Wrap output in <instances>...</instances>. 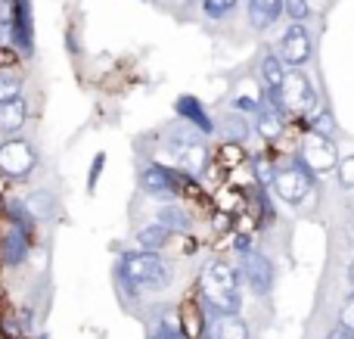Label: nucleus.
Segmentation results:
<instances>
[{
	"mask_svg": "<svg viewBox=\"0 0 354 339\" xmlns=\"http://www.w3.org/2000/svg\"><path fill=\"white\" fill-rule=\"evenodd\" d=\"M283 78H286V66L280 62V56H277V53H268V56L261 59V81H264V91L280 93Z\"/></svg>",
	"mask_w": 354,
	"mask_h": 339,
	"instance_id": "nucleus-19",
	"label": "nucleus"
},
{
	"mask_svg": "<svg viewBox=\"0 0 354 339\" xmlns=\"http://www.w3.org/2000/svg\"><path fill=\"white\" fill-rule=\"evenodd\" d=\"M22 84L25 78L16 66H0V103H6L12 97H22Z\"/></svg>",
	"mask_w": 354,
	"mask_h": 339,
	"instance_id": "nucleus-21",
	"label": "nucleus"
},
{
	"mask_svg": "<svg viewBox=\"0 0 354 339\" xmlns=\"http://www.w3.org/2000/svg\"><path fill=\"white\" fill-rule=\"evenodd\" d=\"M280 62L283 66H305L308 59H311V35H308V28L301 22H292L286 31H283L280 37Z\"/></svg>",
	"mask_w": 354,
	"mask_h": 339,
	"instance_id": "nucleus-10",
	"label": "nucleus"
},
{
	"mask_svg": "<svg viewBox=\"0 0 354 339\" xmlns=\"http://www.w3.org/2000/svg\"><path fill=\"white\" fill-rule=\"evenodd\" d=\"M233 6H236V0H202V10L208 19H224Z\"/></svg>",
	"mask_w": 354,
	"mask_h": 339,
	"instance_id": "nucleus-28",
	"label": "nucleus"
},
{
	"mask_svg": "<svg viewBox=\"0 0 354 339\" xmlns=\"http://www.w3.org/2000/svg\"><path fill=\"white\" fill-rule=\"evenodd\" d=\"M28 253H31V237L22 234L19 228H12V224H6L3 234H0V262L6 268H22Z\"/></svg>",
	"mask_w": 354,
	"mask_h": 339,
	"instance_id": "nucleus-13",
	"label": "nucleus"
},
{
	"mask_svg": "<svg viewBox=\"0 0 354 339\" xmlns=\"http://www.w3.org/2000/svg\"><path fill=\"white\" fill-rule=\"evenodd\" d=\"M174 112L183 118V125H187V128H196L199 134H214V131H218V122L208 116V109L199 103V97H193V93L177 97Z\"/></svg>",
	"mask_w": 354,
	"mask_h": 339,
	"instance_id": "nucleus-12",
	"label": "nucleus"
},
{
	"mask_svg": "<svg viewBox=\"0 0 354 339\" xmlns=\"http://www.w3.org/2000/svg\"><path fill=\"white\" fill-rule=\"evenodd\" d=\"M115 280L128 296H140V293H159L174 280L171 262H165L159 253H128L122 255L115 268Z\"/></svg>",
	"mask_w": 354,
	"mask_h": 339,
	"instance_id": "nucleus-1",
	"label": "nucleus"
},
{
	"mask_svg": "<svg viewBox=\"0 0 354 339\" xmlns=\"http://www.w3.org/2000/svg\"><path fill=\"white\" fill-rule=\"evenodd\" d=\"M339 327H345L348 333H354V293L342 302V309H339Z\"/></svg>",
	"mask_w": 354,
	"mask_h": 339,
	"instance_id": "nucleus-30",
	"label": "nucleus"
},
{
	"mask_svg": "<svg viewBox=\"0 0 354 339\" xmlns=\"http://www.w3.org/2000/svg\"><path fill=\"white\" fill-rule=\"evenodd\" d=\"M168 153L174 156V162L183 168L187 174H199L205 172V162H208V149L202 143V134H189L187 128L174 131L168 137Z\"/></svg>",
	"mask_w": 354,
	"mask_h": 339,
	"instance_id": "nucleus-4",
	"label": "nucleus"
},
{
	"mask_svg": "<svg viewBox=\"0 0 354 339\" xmlns=\"http://www.w3.org/2000/svg\"><path fill=\"white\" fill-rule=\"evenodd\" d=\"M168 237H171V230H165L159 221L143 224V228L137 230V243L143 246V253H159V249L168 243Z\"/></svg>",
	"mask_w": 354,
	"mask_h": 339,
	"instance_id": "nucleus-20",
	"label": "nucleus"
},
{
	"mask_svg": "<svg viewBox=\"0 0 354 339\" xmlns=\"http://www.w3.org/2000/svg\"><path fill=\"white\" fill-rule=\"evenodd\" d=\"M28 122V100L12 97L6 103H0V140L3 137H16Z\"/></svg>",
	"mask_w": 354,
	"mask_h": 339,
	"instance_id": "nucleus-14",
	"label": "nucleus"
},
{
	"mask_svg": "<svg viewBox=\"0 0 354 339\" xmlns=\"http://www.w3.org/2000/svg\"><path fill=\"white\" fill-rule=\"evenodd\" d=\"M22 203H25V209L31 212V218H35V221H47V218L53 215V209H56L53 193H47V190L31 193V196H28V199H22Z\"/></svg>",
	"mask_w": 354,
	"mask_h": 339,
	"instance_id": "nucleus-22",
	"label": "nucleus"
},
{
	"mask_svg": "<svg viewBox=\"0 0 354 339\" xmlns=\"http://www.w3.org/2000/svg\"><path fill=\"white\" fill-rule=\"evenodd\" d=\"M295 159L311 174H326L336 168V147H333V140H326V137L311 134V140L305 143V149H301Z\"/></svg>",
	"mask_w": 354,
	"mask_h": 339,
	"instance_id": "nucleus-11",
	"label": "nucleus"
},
{
	"mask_svg": "<svg viewBox=\"0 0 354 339\" xmlns=\"http://www.w3.org/2000/svg\"><path fill=\"white\" fill-rule=\"evenodd\" d=\"M274 168H270V162L268 159H258L255 162V178H258V184L261 187H270V181H274Z\"/></svg>",
	"mask_w": 354,
	"mask_h": 339,
	"instance_id": "nucleus-31",
	"label": "nucleus"
},
{
	"mask_svg": "<svg viewBox=\"0 0 354 339\" xmlns=\"http://www.w3.org/2000/svg\"><path fill=\"white\" fill-rule=\"evenodd\" d=\"M10 47V16H0V50Z\"/></svg>",
	"mask_w": 354,
	"mask_h": 339,
	"instance_id": "nucleus-34",
	"label": "nucleus"
},
{
	"mask_svg": "<svg viewBox=\"0 0 354 339\" xmlns=\"http://www.w3.org/2000/svg\"><path fill=\"white\" fill-rule=\"evenodd\" d=\"M208 324H212V339H249V327L239 321V315H218V321Z\"/></svg>",
	"mask_w": 354,
	"mask_h": 339,
	"instance_id": "nucleus-17",
	"label": "nucleus"
},
{
	"mask_svg": "<svg viewBox=\"0 0 354 339\" xmlns=\"http://www.w3.org/2000/svg\"><path fill=\"white\" fill-rule=\"evenodd\" d=\"M156 221H159L165 230H177V234H187L189 230V215L180 209V205H165Z\"/></svg>",
	"mask_w": 354,
	"mask_h": 339,
	"instance_id": "nucleus-23",
	"label": "nucleus"
},
{
	"mask_svg": "<svg viewBox=\"0 0 354 339\" xmlns=\"http://www.w3.org/2000/svg\"><path fill=\"white\" fill-rule=\"evenodd\" d=\"M37 162H41V156H37L35 143L22 140V137H3L0 140V178L6 181H25L35 174Z\"/></svg>",
	"mask_w": 354,
	"mask_h": 339,
	"instance_id": "nucleus-3",
	"label": "nucleus"
},
{
	"mask_svg": "<svg viewBox=\"0 0 354 339\" xmlns=\"http://www.w3.org/2000/svg\"><path fill=\"white\" fill-rule=\"evenodd\" d=\"M239 277H245V284H249V290L255 296H268L270 286H274V262L264 253H258V249H249V253H243Z\"/></svg>",
	"mask_w": 354,
	"mask_h": 339,
	"instance_id": "nucleus-9",
	"label": "nucleus"
},
{
	"mask_svg": "<svg viewBox=\"0 0 354 339\" xmlns=\"http://www.w3.org/2000/svg\"><path fill=\"white\" fill-rule=\"evenodd\" d=\"M283 12V0H249V22L252 28L264 31L280 19Z\"/></svg>",
	"mask_w": 354,
	"mask_h": 339,
	"instance_id": "nucleus-15",
	"label": "nucleus"
},
{
	"mask_svg": "<svg viewBox=\"0 0 354 339\" xmlns=\"http://www.w3.org/2000/svg\"><path fill=\"white\" fill-rule=\"evenodd\" d=\"M270 187H274L277 196H280L286 205H301L305 203V196L311 193V187H314V174L308 172L299 159H295L292 168H283V172L274 174Z\"/></svg>",
	"mask_w": 354,
	"mask_h": 339,
	"instance_id": "nucleus-5",
	"label": "nucleus"
},
{
	"mask_svg": "<svg viewBox=\"0 0 354 339\" xmlns=\"http://www.w3.org/2000/svg\"><path fill=\"white\" fill-rule=\"evenodd\" d=\"M249 122H245V116H239V112H230V116L224 118V137H227V143H243L245 137H249Z\"/></svg>",
	"mask_w": 354,
	"mask_h": 339,
	"instance_id": "nucleus-24",
	"label": "nucleus"
},
{
	"mask_svg": "<svg viewBox=\"0 0 354 339\" xmlns=\"http://www.w3.org/2000/svg\"><path fill=\"white\" fill-rule=\"evenodd\" d=\"M149 339H183L180 330H174L168 321H162V324H156V330H153V336Z\"/></svg>",
	"mask_w": 354,
	"mask_h": 339,
	"instance_id": "nucleus-32",
	"label": "nucleus"
},
{
	"mask_svg": "<svg viewBox=\"0 0 354 339\" xmlns=\"http://www.w3.org/2000/svg\"><path fill=\"white\" fill-rule=\"evenodd\" d=\"M311 134L333 140V137H336V122H333V118L326 116V112H320L317 118H311Z\"/></svg>",
	"mask_w": 354,
	"mask_h": 339,
	"instance_id": "nucleus-26",
	"label": "nucleus"
},
{
	"mask_svg": "<svg viewBox=\"0 0 354 339\" xmlns=\"http://www.w3.org/2000/svg\"><path fill=\"white\" fill-rule=\"evenodd\" d=\"M283 128H286V118L277 116L264 100H258V109H255V131L258 134H261L264 140H277V137L283 134Z\"/></svg>",
	"mask_w": 354,
	"mask_h": 339,
	"instance_id": "nucleus-16",
	"label": "nucleus"
},
{
	"mask_svg": "<svg viewBox=\"0 0 354 339\" xmlns=\"http://www.w3.org/2000/svg\"><path fill=\"white\" fill-rule=\"evenodd\" d=\"M348 277H351V286H354V262H351V271H348Z\"/></svg>",
	"mask_w": 354,
	"mask_h": 339,
	"instance_id": "nucleus-37",
	"label": "nucleus"
},
{
	"mask_svg": "<svg viewBox=\"0 0 354 339\" xmlns=\"http://www.w3.org/2000/svg\"><path fill=\"white\" fill-rule=\"evenodd\" d=\"M236 249H239V255L249 253V237H236Z\"/></svg>",
	"mask_w": 354,
	"mask_h": 339,
	"instance_id": "nucleus-36",
	"label": "nucleus"
},
{
	"mask_svg": "<svg viewBox=\"0 0 354 339\" xmlns=\"http://www.w3.org/2000/svg\"><path fill=\"white\" fill-rule=\"evenodd\" d=\"M103 162H106V156H103V153H97V156H93V165H91V178H87V190H97L100 172H103Z\"/></svg>",
	"mask_w": 354,
	"mask_h": 339,
	"instance_id": "nucleus-33",
	"label": "nucleus"
},
{
	"mask_svg": "<svg viewBox=\"0 0 354 339\" xmlns=\"http://www.w3.org/2000/svg\"><path fill=\"white\" fill-rule=\"evenodd\" d=\"M326 339H354V333H348L345 327H339V324H336V327H333L330 333H326Z\"/></svg>",
	"mask_w": 354,
	"mask_h": 339,
	"instance_id": "nucleus-35",
	"label": "nucleus"
},
{
	"mask_svg": "<svg viewBox=\"0 0 354 339\" xmlns=\"http://www.w3.org/2000/svg\"><path fill=\"white\" fill-rule=\"evenodd\" d=\"M199 296L205 302V309L214 311V315H239V309H243L239 271L221 259L205 262L199 274Z\"/></svg>",
	"mask_w": 354,
	"mask_h": 339,
	"instance_id": "nucleus-2",
	"label": "nucleus"
},
{
	"mask_svg": "<svg viewBox=\"0 0 354 339\" xmlns=\"http://www.w3.org/2000/svg\"><path fill=\"white\" fill-rule=\"evenodd\" d=\"M336 178H339V184L351 190L354 187V156H345V159L336 162Z\"/></svg>",
	"mask_w": 354,
	"mask_h": 339,
	"instance_id": "nucleus-29",
	"label": "nucleus"
},
{
	"mask_svg": "<svg viewBox=\"0 0 354 339\" xmlns=\"http://www.w3.org/2000/svg\"><path fill=\"white\" fill-rule=\"evenodd\" d=\"M202 321H199V315H196V309L193 305H183V330L180 333H187L189 339H196V336H202Z\"/></svg>",
	"mask_w": 354,
	"mask_h": 339,
	"instance_id": "nucleus-25",
	"label": "nucleus"
},
{
	"mask_svg": "<svg viewBox=\"0 0 354 339\" xmlns=\"http://www.w3.org/2000/svg\"><path fill=\"white\" fill-rule=\"evenodd\" d=\"M10 47L19 56H35V22H31L28 0H10Z\"/></svg>",
	"mask_w": 354,
	"mask_h": 339,
	"instance_id": "nucleus-6",
	"label": "nucleus"
},
{
	"mask_svg": "<svg viewBox=\"0 0 354 339\" xmlns=\"http://www.w3.org/2000/svg\"><path fill=\"white\" fill-rule=\"evenodd\" d=\"M280 100L286 106V112H308L317 106V91L311 87V81L305 78V72H286L283 78V87H280Z\"/></svg>",
	"mask_w": 354,
	"mask_h": 339,
	"instance_id": "nucleus-8",
	"label": "nucleus"
},
{
	"mask_svg": "<svg viewBox=\"0 0 354 339\" xmlns=\"http://www.w3.org/2000/svg\"><path fill=\"white\" fill-rule=\"evenodd\" d=\"M189 181V174L187 172H171V168H165V165H147L140 172V187H143V193H149L153 199H174L177 193H180V187Z\"/></svg>",
	"mask_w": 354,
	"mask_h": 339,
	"instance_id": "nucleus-7",
	"label": "nucleus"
},
{
	"mask_svg": "<svg viewBox=\"0 0 354 339\" xmlns=\"http://www.w3.org/2000/svg\"><path fill=\"white\" fill-rule=\"evenodd\" d=\"M3 215H6V224H12V228H19L22 234H35V218H31V212L25 209L22 199H6L3 203Z\"/></svg>",
	"mask_w": 354,
	"mask_h": 339,
	"instance_id": "nucleus-18",
	"label": "nucleus"
},
{
	"mask_svg": "<svg viewBox=\"0 0 354 339\" xmlns=\"http://www.w3.org/2000/svg\"><path fill=\"white\" fill-rule=\"evenodd\" d=\"M283 10H286V16L292 22H305L311 16V3L308 0H283Z\"/></svg>",
	"mask_w": 354,
	"mask_h": 339,
	"instance_id": "nucleus-27",
	"label": "nucleus"
}]
</instances>
